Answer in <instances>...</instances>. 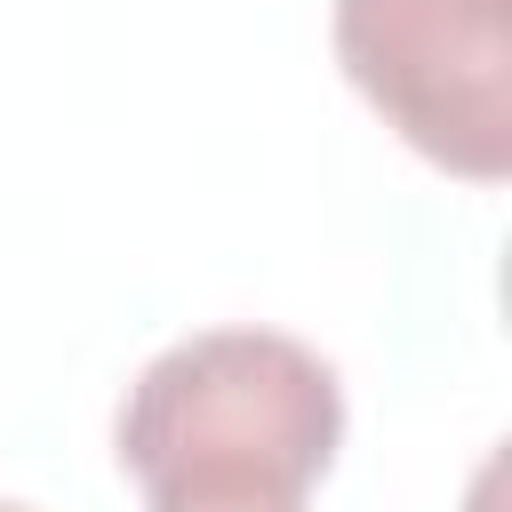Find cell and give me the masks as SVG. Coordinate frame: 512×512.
Listing matches in <instances>:
<instances>
[{"label":"cell","instance_id":"3957f363","mask_svg":"<svg viewBox=\"0 0 512 512\" xmlns=\"http://www.w3.org/2000/svg\"><path fill=\"white\" fill-rule=\"evenodd\" d=\"M0 512H32V504H8V496H0Z\"/></svg>","mask_w":512,"mask_h":512},{"label":"cell","instance_id":"6da1fadb","mask_svg":"<svg viewBox=\"0 0 512 512\" xmlns=\"http://www.w3.org/2000/svg\"><path fill=\"white\" fill-rule=\"evenodd\" d=\"M344 448L336 368L280 328H200L136 368L112 456L144 512H312V480Z\"/></svg>","mask_w":512,"mask_h":512},{"label":"cell","instance_id":"7a4b0ae2","mask_svg":"<svg viewBox=\"0 0 512 512\" xmlns=\"http://www.w3.org/2000/svg\"><path fill=\"white\" fill-rule=\"evenodd\" d=\"M328 40L408 152L464 184L512 176V0H336Z\"/></svg>","mask_w":512,"mask_h":512}]
</instances>
